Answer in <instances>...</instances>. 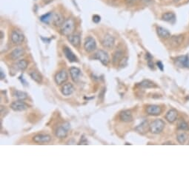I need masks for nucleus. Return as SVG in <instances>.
Listing matches in <instances>:
<instances>
[{
    "instance_id": "c9c22d12",
    "label": "nucleus",
    "mask_w": 189,
    "mask_h": 189,
    "mask_svg": "<svg viewBox=\"0 0 189 189\" xmlns=\"http://www.w3.org/2000/svg\"><path fill=\"white\" fill-rule=\"evenodd\" d=\"M79 145H88V141H87L86 139H85L84 140H81V142L79 143Z\"/></svg>"
},
{
    "instance_id": "6e6552de",
    "label": "nucleus",
    "mask_w": 189,
    "mask_h": 189,
    "mask_svg": "<svg viewBox=\"0 0 189 189\" xmlns=\"http://www.w3.org/2000/svg\"><path fill=\"white\" fill-rule=\"evenodd\" d=\"M11 108L14 111H24L28 108V105L22 100H19L12 102Z\"/></svg>"
},
{
    "instance_id": "c85d7f7f",
    "label": "nucleus",
    "mask_w": 189,
    "mask_h": 189,
    "mask_svg": "<svg viewBox=\"0 0 189 189\" xmlns=\"http://www.w3.org/2000/svg\"><path fill=\"white\" fill-rule=\"evenodd\" d=\"M177 129L179 130H181V131H188V130H189V125L183 119H180L178 122Z\"/></svg>"
},
{
    "instance_id": "72a5a7b5",
    "label": "nucleus",
    "mask_w": 189,
    "mask_h": 189,
    "mask_svg": "<svg viewBox=\"0 0 189 189\" xmlns=\"http://www.w3.org/2000/svg\"><path fill=\"white\" fill-rule=\"evenodd\" d=\"M137 1V0H125V3H127L128 5H133V4H134Z\"/></svg>"
},
{
    "instance_id": "1a4fd4ad",
    "label": "nucleus",
    "mask_w": 189,
    "mask_h": 189,
    "mask_svg": "<svg viewBox=\"0 0 189 189\" xmlns=\"http://www.w3.org/2000/svg\"><path fill=\"white\" fill-rule=\"evenodd\" d=\"M115 43V39L110 34H107L104 36V38L102 40V45L103 47L107 48H111L114 45Z\"/></svg>"
},
{
    "instance_id": "20e7f679",
    "label": "nucleus",
    "mask_w": 189,
    "mask_h": 189,
    "mask_svg": "<svg viewBox=\"0 0 189 189\" xmlns=\"http://www.w3.org/2000/svg\"><path fill=\"white\" fill-rule=\"evenodd\" d=\"M84 48L87 52H92L97 48V43L95 39L91 36L85 39L84 42Z\"/></svg>"
},
{
    "instance_id": "423d86ee",
    "label": "nucleus",
    "mask_w": 189,
    "mask_h": 189,
    "mask_svg": "<svg viewBox=\"0 0 189 189\" xmlns=\"http://www.w3.org/2000/svg\"><path fill=\"white\" fill-rule=\"evenodd\" d=\"M174 63L179 68H188L189 67V57L186 55L178 56L174 60Z\"/></svg>"
},
{
    "instance_id": "aec40b11",
    "label": "nucleus",
    "mask_w": 189,
    "mask_h": 189,
    "mask_svg": "<svg viewBox=\"0 0 189 189\" xmlns=\"http://www.w3.org/2000/svg\"><path fill=\"white\" fill-rule=\"evenodd\" d=\"M135 129L136 131L139 132V134H144L146 132H148V130H150V125H148V123L147 121H143V123L140 124L139 125H138Z\"/></svg>"
},
{
    "instance_id": "39448f33",
    "label": "nucleus",
    "mask_w": 189,
    "mask_h": 189,
    "mask_svg": "<svg viewBox=\"0 0 189 189\" xmlns=\"http://www.w3.org/2000/svg\"><path fill=\"white\" fill-rule=\"evenodd\" d=\"M11 40L13 43L16 45L21 44L25 40V36L19 30H13L11 34Z\"/></svg>"
},
{
    "instance_id": "6ab92c4d",
    "label": "nucleus",
    "mask_w": 189,
    "mask_h": 189,
    "mask_svg": "<svg viewBox=\"0 0 189 189\" xmlns=\"http://www.w3.org/2000/svg\"><path fill=\"white\" fill-rule=\"evenodd\" d=\"M70 74H71V76L72 80L74 81V82H77L80 80V76L81 75V71L79 68H74V67H72L70 69Z\"/></svg>"
},
{
    "instance_id": "9b49d317",
    "label": "nucleus",
    "mask_w": 189,
    "mask_h": 189,
    "mask_svg": "<svg viewBox=\"0 0 189 189\" xmlns=\"http://www.w3.org/2000/svg\"><path fill=\"white\" fill-rule=\"evenodd\" d=\"M184 37L182 35H178V36H173L170 38L169 39V44L170 45L173 47V48H177L180 45H182L183 42Z\"/></svg>"
},
{
    "instance_id": "f257e3e1",
    "label": "nucleus",
    "mask_w": 189,
    "mask_h": 189,
    "mask_svg": "<svg viewBox=\"0 0 189 189\" xmlns=\"http://www.w3.org/2000/svg\"><path fill=\"white\" fill-rule=\"evenodd\" d=\"M75 30V22L72 19H68L61 25V33L62 35L68 36L74 33Z\"/></svg>"
},
{
    "instance_id": "5701e85b",
    "label": "nucleus",
    "mask_w": 189,
    "mask_h": 189,
    "mask_svg": "<svg viewBox=\"0 0 189 189\" xmlns=\"http://www.w3.org/2000/svg\"><path fill=\"white\" fill-rule=\"evenodd\" d=\"M156 31H157L158 36H159L160 38L167 39L169 38L171 36L170 32L168 31L167 29H165V28L162 27H158L156 28Z\"/></svg>"
},
{
    "instance_id": "9d476101",
    "label": "nucleus",
    "mask_w": 189,
    "mask_h": 189,
    "mask_svg": "<svg viewBox=\"0 0 189 189\" xmlns=\"http://www.w3.org/2000/svg\"><path fill=\"white\" fill-rule=\"evenodd\" d=\"M146 113L150 116H158L162 113V108L159 105H148L146 108Z\"/></svg>"
},
{
    "instance_id": "ea45409f",
    "label": "nucleus",
    "mask_w": 189,
    "mask_h": 189,
    "mask_svg": "<svg viewBox=\"0 0 189 189\" xmlns=\"http://www.w3.org/2000/svg\"><path fill=\"white\" fill-rule=\"evenodd\" d=\"M188 144H189V143H188Z\"/></svg>"
},
{
    "instance_id": "f704fd0d",
    "label": "nucleus",
    "mask_w": 189,
    "mask_h": 189,
    "mask_svg": "<svg viewBox=\"0 0 189 189\" xmlns=\"http://www.w3.org/2000/svg\"><path fill=\"white\" fill-rule=\"evenodd\" d=\"M156 65H157L158 68H159L160 69V71H163V65H162V63L161 62H157V63H156Z\"/></svg>"
},
{
    "instance_id": "2eb2a0df",
    "label": "nucleus",
    "mask_w": 189,
    "mask_h": 189,
    "mask_svg": "<svg viewBox=\"0 0 189 189\" xmlns=\"http://www.w3.org/2000/svg\"><path fill=\"white\" fill-rule=\"evenodd\" d=\"M63 52H64L65 55H66V58L71 62H76L78 61L77 60V57L75 56V54L72 52V50L70 49V48H68V47H65L63 48Z\"/></svg>"
},
{
    "instance_id": "4468645a",
    "label": "nucleus",
    "mask_w": 189,
    "mask_h": 189,
    "mask_svg": "<svg viewBox=\"0 0 189 189\" xmlns=\"http://www.w3.org/2000/svg\"><path fill=\"white\" fill-rule=\"evenodd\" d=\"M177 111L175 109H171L168 111L167 113L165 115V119L168 122H169L170 123H174L177 119Z\"/></svg>"
},
{
    "instance_id": "a878e982",
    "label": "nucleus",
    "mask_w": 189,
    "mask_h": 189,
    "mask_svg": "<svg viewBox=\"0 0 189 189\" xmlns=\"http://www.w3.org/2000/svg\"><path fill=\"white\" fill-rule=\"evenodd\" d=\"M13 96L16 97L17 99L19 100H24V99H28V94L25 92H23V91H17L16 90L13 93Z\"/></svg>"
},
{
    "instance_id": "0eeeda50",
    "label": "nucleus",
    "mask_w": 189,
    "mask_h": 189,
    "mask_svg": "<svg viewBox=\"0 0 189 189\" xmlns=\"http://www.w3.org/2000/svg\"><path fill=\"white\" fill-rule=\"evenodd\" d=\"M68 73H67L66 70L60 71V72L56 74V76L54 77L55 82L59 85H62V83L66 82L67 80H68Z\"/></svg>"
},
{
    "instance_id": "a211bd4d",
    "label": "nucleus",
    "mask_w": 189,
    "mask_h": 189,
    "mask_svg": "<svg viewBox=\"0 0 189 189\" xmlns=\"http://www.w3.org/2000/svg\"><path fill=\"white\" fill-rule=\"evenodd\" d=\"M24 54H25V50H24L23 48H17L11 53L10 56H11V60H17L18 59H19L21 56H23Z\"/></svg>"
},
{
    "instance_id": "ddd939ff",
    "label": "nucleus",
    "mask_w": 189,
    "mask_h": 189,
    "mask_svg": "<svg viewBox=\"0 0 189 189\" xmlns=\"http://www.w3.org/2000/svg\"><path fill=\"white\" fill-rule=\"evenodd\" d=\"M119 119L124 123H129L133 120V116H132L131 111L129 110H125V111H121L119 113Z\"/></svg>"
},
{
    "instance_id": "f8f14e48",
    "label": "nucleus",
    "mask_w": 189,
    "mask_h": 189,
    "mask_svg": "<svg viewBox=\"0 0 189 189\" xmlns=\"http://www.w3.org/2000/svg\"><path fill=\"white\" fill-rule=\"evenodd\" d=\"M33 140L36 143H47L51 140V137L48 134H37L34 136Z\"/></svg>"
},
{
    "instance_id": "bb28decb",
    "label": "nucleus",
    "mask_w": 189,
    "mask_h": 189,
    "mask_svg": "<svg viewBox=\"0 0 189 189\" xmlns=\"http://www.w3.org/2000/svg\"><path fill=\"white\" fill-rule=\"evenodd\" d=\"M176 139H177L178 143L180 144H184L188 139V135L186 134L185 132H179L176 136Z\"/></svg>"
},
{
    "instance_id": "f3484780",
    "label": "nucleus",
    "mask_w": 189,
    "mask_h": 189,
    "mask_svg": "<svg viewBox=\"0 0 189 189\" xmlns=\"http://www.w3.org/2000/svg\"><path fill=\"white\" fill-rule=\"evenodd\" d=\"M68 39L73 46L76 47V48L80 47L81 39L80 36L79 35H77V34H71V35L68 36Z\"/></svg>"
},
{
    "instance_id": "473e14b6",
    "label": "nucleus",
    "mask_w": 189,
    "mask_h": 189,
    "mask_svg": "<svg viewBox=\"0 0 189 189\" xmlns=\"http://www.w3.org/2000/svg\"><path fill=\"white\" fill-rule=\"evenodd\" d=\"M100 19L101 18L98 15H94L93 17V22H95V23H98V22H100Z\"/></svg>"
},
{
    "instance_id": "b1692460",
    "label": "nucleus",
    "mask_w": 189,
    "mask_h": 189,
    "mask_svg": "<svg viewBox=\"0 0 189 189\" xmlns=\"http://www.w3.org/2000/svg\"><path fill=\"white\" fill-rule=\"evenodd\" d=\"M162 19L165 22L174 23L176 20V17H175V14L172 13V12H167V13H165L162 14Z\"/></svg>"
},
{
    "instance_id": "58836bf2",
    "label": "nucleus",
    "mask_w": 189,
    "mask_h": 189,
    "mask_svg": "<svg viewBox=\"0 0 189 189\" xmlns=\"http://www.w3.org/2000/svg\"><path fill=\"white\" fill-rule=\"evenodd\" d=\"M162 145H173V143L171 142H168V143H164Z\"/></svg>"
},
{
    "instance_id": "2f4dec72",
    "label": "nucleus",
    "mask_w": 189,
    "mask_h": 189,
    "mask_svg": "<svg viewBox=\"0 0 189 189\" xmlns=\"http://www.w3.org/2000/svg\"><path fill=\"white\" fill-rule=\"evenodd\" d=\"M122 57H123V52H122L121 50H117V51H116L114 55H113V63H116L117 61H121Z\"/></svg>"
},
{
    "instance_id": "412c9836",
    "label": "nucleus",
    "mask_w": 189,
    "mask_h": 189,
    "mask_svg": "<svg viewBox=\"0 0 189 189\" xmlns=\"http://www.w3.org/2000/svg\"><path fill=\"white\" fill-rule=\"evenodd\" d=\"M74 91V86L71 83H67V84L63 85L62 88V93L63 95H65V96H69V95L72 94Z\"/></svg>"
},
{
    "instance_id": "4be33fe9",
    "label": "nucleus",
    "mask_w": 189,
    "mask_h": 189,
    "mask_svg": "<svg viewBox=\"0 0 189 189\" xmlns=\"http://www.w3.org/2000/svg\"><path fill=\"white\" fill-rule=\"evenodd\" d=\"M68 129H66V128H65L63 125H62L56 129V133H55V135H56V137L60 138V139H63V138H66L67 137V134H68Z\"/></svg>"
},
{
    "instance_id": "7ed1b4c3",
    "label": "nucleus",
    "mask_w": 189,
    "mask_h": 189,
    "mask_svg": "<svg viewBox=\"0 0 189 189\" xmlns=\"http://www.w3.org/2000/svg\"><path fill=\"white\" fill-rule=\"evenodd\" d=\"M94 59H97V60L100 61L102 64L104 65V66H107L110 60L108 54H107V52L102 50H99L95 54Z\"/></svg>"
},
{
    "instance_id": "e433bc0d",
    "label": "nucleus",
    "mask_w": 189,
    "mask_h": 189,
    "mask_svg": "<svg viewBox=\"0 0 189 189\" xmlns=\"http://www.w3.org/2000/svg\"><path fill=\"white\" fill-rule=\"evenodd\" d=\"M45 4H49L51 3V2L53 1V0H43Z\"/></svg>"
},
{
    "instance_id": "c756f323",
    "label": "nucleus",
    "mask_w": 189,
    "mask_h": 189,
    "mask_svg": "<svg viewBox=\"0 0 189 189\" xmlns=\"http://www.w3.org/2000/svg\"><path fill=\"white\" fill-rule=\"evenodd\" d=\"M140 86L143 87L145 88H155L156 85L154 84L153 82L150 80H143V82L140 83Z\"/></svg>"
},
{
    "instance_id": "7c9ffc66",
    "label": "nucleus",
    "mask_w": 189,
    "mask_h": 189,
    "mask_svg": "<svg viewBox=\"0 0 189 189\" xmlns=\"http://www.w3.org/2000/svg\"><path fill=\"white\" fill-rule=\"evenodd\" d=\"M52 17H53V13H48L47 14H45V15L42 16L40 17V20L42 22H45V23H49V22L51 21L52 22Z\"/></svg>"
},
{
    "instance_id": "f03ea898",
    "label": "nucleus",
    "mask_w": 189,
    "mask_h": 189,
    "mask_svg": "<svg viewBox=\"0 0 189 189\" xmlns=\"http://www.w3.org/2000/svg\"><path fill=\"white\" fill-rule=\"evenodd\" d=\"M165 125V123L163 120H162V119H156V120L153 121L150 124V131L152 134H158L161 133L163 131Z\"/></svg>"
},
{
    "instance_id": "4c0bfd02",
    "label": "nucleus",
    "mask_w": 189,
    "mask_h": 189,
    "mask_svg": "<svg viewBox=\"0 0 189 189\" xmlns=\"http://www.w3.org/2000/svg\"><path fill=\"white\" fill-rule=\"evenodd\" d=\"M0 74H1V79L2 80H3V79H4L5 78V75L3 74V70H1V72H0Z\"/></svg>"
},
{
    "instance_id": "cd10ccee",
    "label": "nucleus",
    "mask_w": 189,
    "mask_h": 189,
    "mask_svg": "<svg viewBox=\"0 0 189 189\" xmlns=\"http://www.w3.org/2000/svg\"><path fill=\"white\" fill-rule=\"evenodd\" d=\"M30 76L33 80L37 83H41L42 81V75L37 71H31L30 73Z\"/></svg>"
},
{
    "instance_id": "dca6fc26",
    "label": "nucleus",
    "mask_w": 189,
    "mask_h": 189,
    "mask_svg": "<svg viewBox=\"0 0 189 189\" xmlns=\"http://www.w3.org/2000/svg\"><path fill=\"white\" fill-rule=\"evenodd\" d=\"M64 17L60 13H53L52 17V22L54 25L61 26L64 22Z\"/></svg>"
},
{
    "instance_id": "393cba45",
    "label": "nucleus",
    "mask_w": 189,
    "mask_h": 189,
    "mask_svg": "<svg viewBox=\"0 0 189 189\" xmlns=\"http://www.w3.org/2000/svg\"><path fill=\"white\" fill-rule=\"evenodd\" d=\"M28 66V61L25 60H21L17 61V63L15 64V67L17 70L19 71H25Z\"/></svg>"
}]
</instances>
